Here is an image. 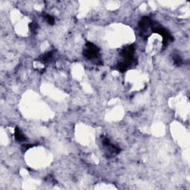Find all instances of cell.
I'll use <instances>...</instances> for the list:
<instances>
[{
    "instance_id": "obj_1",
    "label": "cell",
    "mask_w": 190,
    "mask_h": 190,
    "mask_svg": "<svg viewBox=\"0 0 190 190\" xmlns=\"http://www.w3.org/2000/svg\"><path fill=\"white\" fill-rule=\"evenodd\" d=\"M100 48L95 44L87 42L83 50V55L90 60H99Z\"/></svg>"
},
{
    "instance_id": "obj_2",
    "label": "cell",
    "mask_w": 190,
    "mask_h": 190,
    "mask_svg": "<svg viewBox=\"0 0 190 190\" xmlns=\"http://www.w3.org/2000/svg\"><path fill=\"white\" fill-rule=\"evenodd\" d=\"M152 31L155 33L159 34L162 36L163 37V45H166L168 43H169L170 41L173 40V37H172L171 34L166 30L165 28H163V27H160V26H157V27H152Z\"/></svg>"
},
{
    "instance_id": "obj_3",
    "label": "cell",
    "mask_w": 190,
    "mask_h": 190,
    "mask_svg": "<svg viewBox=\"0 0 190 190\" xmlns=\"http://www.w3.org/2000/svg\"><path fill=\"white\" fill-rule=\"evenodd\" d=\"M102 143H103V147L106 149L107 153L109 154L111 156L118 155L120 152V148L117 147L116 146L111 143L109 140L106 137H103V139H102Z\"/></svg>"
},
{
    "instance_id": "obj_4",
    "label": "cell",
    "mask_w": 190,
    "mask_h": 190,
    "mask_svg": "<svg viewBox=\"0 0 190 190\" xmlns=\"http://www.w3.org/2000/svg\"><path fill=\"white\" fill-rule=\"evenodd\" d=\"M14 136H15L16 140L18 142H25V137L23 134V133L22 132L20 129L19 128L17 127L15 129V132H14Z\"/></svg>"
},
{
    "instance_id": "obj_5",
    "label": "cell",
    "mask_w": 190,
    "mask_h": 190,
    "mask_svg": "<svg viewBox=\"0 0 190 190\" xmlns=\"http://www.w3.org/2000/svg\"><path fill=\"white\" fill-rule=\"evenodd\" d=\"M53 51H49L48 53H45L43 56L40 57V60L43 63H48L53 59Z\"/></svg>"
},
{
    "instance_id": "obj_6",
    "label": "cell",
    "mask_w": 190,
    "mask_h": 190,
    "mask_svg": "<svg viewBox=\"0 0 190 190\" xmlns=\"http://www.w3.org/2000/svg\"><path fill=\"white\" fill-rule=\"evenodd\" d=\"M44 19H45V20L47 21V22H48V24H50V25H53V24L55 23L54 18L52 17V16L49 15V14H45V15H44Z\"/></svg>"
},
{
    "instance_id": "obj_7",
    "label": "cell",
    "mask_w": 190,
    "mask_h": 190,
    "mask_svg": "<svg viewBox=\"0 0 190 190\" xmlns=\"http://www.w3.org/2000/svg\"><path fill=\"white\" fill-rule=\"evenodd\" d=\"M173 61H174V63H175L176 66H180L182 64V59L181 58V56H179L178 54H175L173 56Z\"/></svg>"
},
{
    "instance_id": "obj_8",
    "label": "cell",
    "mask_w": 190,
    "mask_h": 190,
    "mask_svg": "<svg viewBox=\"0 0 190 190\" xmlns=\"http://www.w3.org/2000/svg\"><path fill=\"white\" fill-rule=\"evenodd\" d=\"M29 27H30L31 31H33L37 30V27H38V25H37V23H35V22H34V23L30 24V25H29Z\"/></svg>"
}]
</instances>
